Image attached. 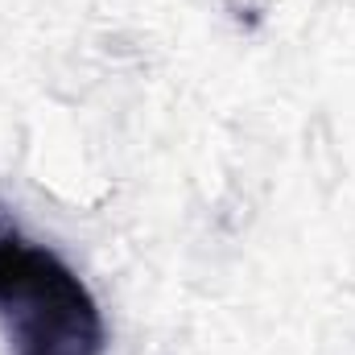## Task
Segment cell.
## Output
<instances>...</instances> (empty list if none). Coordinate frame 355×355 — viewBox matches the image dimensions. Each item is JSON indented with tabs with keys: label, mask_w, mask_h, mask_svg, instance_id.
I'll return each mask as SVG.
<instances>
[{
	"label": "cell",
	"mask_w": 355,
	"mask_h": 355,
	"mask_svg": "<svg viewBox=\"0 0 355 355\" xmlns=\"http://www.w3.org/2000/svg\"><path fill=\"white\" fill-rule=\"evenodd\" d=\"M0 327L12 355H103L107 327L91 285L0 207Z\"/></svg>",
	"instance_id": "cell-1"
}]
</instances>
